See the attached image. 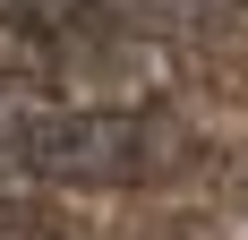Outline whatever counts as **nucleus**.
Masks as SVG:
<instances>
[{
    "mask_svg": "<svg viewBox=\"0 0 248 240\" xmlns=\"http://www.w3.org/2000/svg\"><path fill=\"white\" fill-rule=\"evenodd\" d=\"M180 154V129L146 103H77L0 77V206L34 189H128Z\"/></svg>",
    "mask_w": 248,
    "mask_h": 240,
    "instance_id": "obj_1",
    "label": "nucleus"
},
{
    "mask_svg": "<svg viewBox=\"0 0 248 240\" xmlns=\"http://www.w3.org/2000/svg\"><path fill=\"white\" fill-rule=\"evenodd\" d=\"M0 77L103 103V95H146L163 77V51L146 43V26L94 0H0Z\"/></svg>",
    "mask_w": 248,
    "mask_h": 240,
    "instance_id": "obj_2",
    "label": "nucleus"
}]
</instances>
